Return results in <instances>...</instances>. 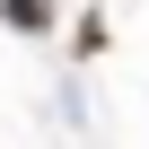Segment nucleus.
<instances>
[{"label": "nucleus", "mask_w": 149, "mask_h": 149, "mask_svg": "<svg viewBox=\"0 0 149 149\" xmlns=\"http://www.w3.org/2000/svg\"><path fill=\"white\" fill-rule=\"evenodd\" d=\"M0 9H9V26H26V35L53 26V0H0Z\"/></svg>", "instance_id": "obj_1"}]
</instances>
